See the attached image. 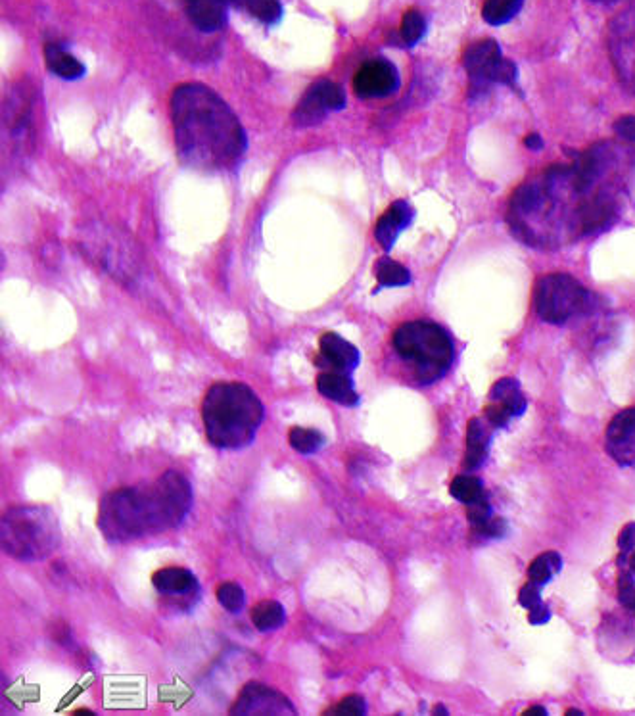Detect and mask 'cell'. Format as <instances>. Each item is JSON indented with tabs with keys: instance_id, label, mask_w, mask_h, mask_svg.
<instances>
[{
	"instance_id": "cell-14",
	"label": "cell",
	"mask_w": 635,
	"mask_h": 716,
	"mask_svg": "<svg viewBox=\"0 0 635 716\" xmlns=\"http://www.w3.org/2000/svg\"><path fill=\"white\" fill-rule=\"evenodd\" d=\"M605 448L618 465L635 469V407H628L612 417L607 427Z\"/></svg>"
},
{
	"instance_id": "cell-5",
	"label": "cell",
	"mask_w": 635,
	"mask_h": 716,
	"mask_svg": "<svg viewBox=\"0 0 635 716\" xmlns=\"http://www.w3.org/2000/svg\"><path fill=\"white\" fill-rule=\"evenodd\" d=\"M2 549L18 561H43L60 548L62 530L45 505L10 507L0 523Z\"/></svg>"
},
{
	"instance_id": "cell-8",
	"label": "cell",
	"mask_w": 635,
	"mask_h": 716,
	"mask_svg": "<svg viewBox=\"0 0 635 716\" xmlns=\"http://www.w3.org/2000/svg\"><path fill=\"white\" fill-rule=\"evenodd\" d=\"M463 66L469 73L472 91H482L497 83L517 89V66L515 62L503 58L501 47L494 39L472 43L463 54Z\"/></svg>"
},
{
	"instance_id": "cell-40",
	"label": "cell",
	"mask_w": 635,
	"mask_h": 716,
	"mask_svg": "<svg viewBox=\"0 0 635 716\" xmlns=\"http://www.w3.org/2000/svg\"><path fill=\"white\" fill-rule=\"evenodd\" d=\"M524 144L530 148V150H541L543 148V141H541L540 135L538 133H532V135H528L526 137V141H524Z\"/></svg>"
},
{
	"instance_id": "cell-13",
	"label": "cell",
	"mask_w": 635,
	"mask_h": 716,
	"mask_svg": "<svg viewBox=\"0 0 635 716\" xmlns=\"http://www.w3.org/2000/svg\"><path fill=\"white\" fill-rule=\"evenodd\" d=\"M83 244L87 248V254L96 262L102 263L108 269V273L123 279L129 277V267L133 262L127 260V254L123 256V252H129L123 235L114 233L112 229H102V231L93 229V233L83 240Z\"/></svg>"
},
{
	"instance_id": "cell-43",
	"label": "cell",
	"mask_w": 635,
	"mask_h": 716,
	"mask_svg": "<svg viewBox=\"0 0 635 716\" xmlns=\"http://www.w3.org/2000/svg\"><path fill=\"white\" fill-rule=\"evenodd\" d=\"M628 567H630V571L635 574V553L630 555V559H628Z\"/></svg>"
},
{
	"instance_id": "cell-1",
	"label": "cell",
	"mask_w": 635,
	"mask_h": 716,
	"mask_svg": "<svg viewBox=\"0 0 635 716\" xmlns=\"http://www.w3.org/2000/svg\"><path fill=\"white\" fill-rule=\"evenodd\" d=\"M630 164L626 146L595 144L528 179L509 200L513 235L534 248H559L607 231L618 217Z\"/></svg>"
},
{
	"instance_id": "cell-39",
	"label": "cell",
	"mask_w": 635,
	"mask_h": 716,
	"mask_svg": "<svg viewBox=\"0 0 635 716\" xmlns=\"http://www.w3.org/2000/svg\"><path fill=\"white\" fill-rule=\"evenodd\" d=\"M528 621H530V624H534V626H540V624L551 621V611H549V607L540 603L538 607L530 609Z\"/></svg>"
},
{
	"instance_id": "cell-33",
	"label": "cell",
	"mask_w": 635,
	"mask_h": 716,
	"mask_svg": "<svg viewBox=\"0 0 635 716\" xmlns=\"http://www.w3.org/2000/svg\"><path fill=\"white\" fill-rule=\"evenodd\" d=\"M630 567H624L618 576V601L630 613H635V582Z\"/></svg>"
},
{
	"instance_id": "cell-37",
	"label": "cell",
	"mask_w": 635,
	"mask_h": 716,
	"mask_svg": "<svg viewBox=\"0 0 635 716\" xmlns=\"http://www.w3.org/2000/svg\"><path fill=\"white\" fill-rule=\"evenodd\" d=\"M614 131L628 143H635V116H622L614 123Z\"/></svg>"
},
{
	"instance_id": "cell-34",
	"label": "cell",
	"mask_w": 635,
	"mask_h": 716,
	"mask_svg": "<svg viewBox=\"0 0 635 716\" xmlns=\"http://www.w3.org/2000/svg\"><path fill=\"white\" fill-rule=\"evenodd\" d=\"M492 517H494V513H492V505H490L488 496L467 505V519L474 530L482 528Z\"/></svg>"
},
{
	"instance_id": "cell-2",
	"label": "cell",
	"mask_w": 635,
	"mask_h": 716,
	"mask_svg": "<svg viewBox=\"0 0 635 716\" xmlns=\"http://www.w3.org/2000/svg\"><path fill=\"white\" fill-rule=\"evenodd\" d=\"M171 121L181 160L200 171H229L248 141L229 104L202 83L179 85L171 96Z\"/></svg>"
},
{
	"instance_id": "cell-41",
	"label": "cell",
	"mask_w": 635,
	"mask_h": 716,
	"mask_svg": "<svg viewBox=\"0 0 635 716\" xmlns=\"http://www.w3.org/2000/svg\"><path fill=\"white\" fill-rule=\"evenodd\" d=\"M524 716H547V709H543L540 705H536V707L528 709V711L524 713Z\"/></svg>"
},
{
	"instance_id": "cell-15",
	"label": "cell",
	"mask_w": 635,
	"mask_h": 716,
	"mask_svg": "<svg viewBox=\"0 0 635 716\" xmlns=\"http://www.w3.org/2000/svg\"><path fill=\"white\" fill-rule=\"evenodd\" d=\"M152 584L162 597H177L181 609H189L200 597V584L196 576L185 567H164L152 576Z\"/></svg>"
},
{
	"instance_id": "cell-31",
	"label": "cell",
	"mask_w": 635,
	"mask_h": 716,
	"mask_svg": "<svg viewBox=\"0 0 635 716\" xmlns=\"http://www.w3.org/2000/svg\"><path fill=\"white\" fill-rule=\"evenodd\" d=\"M215 594L229 613H238L244 607V590L236 582H223Z\"/></svg>"
},
{
	"instance_id": "cell-35",
	"label": "cell",
	"mask_w": 635,
	"mask_h": 716,
	"mask_svg": "<svg viewBox=\"0 0 635 716\" xmlns=\"http://www.w3.org/2000/svg\"><path fill=\"white\" fill-rule=\"evenodd\" d=\"M618 549H620V555H618V565L624 569L628 567V559L630 555L635 553V523L624 526L618 534Z\"/></svg>"
},
{
	"instance_id": "cell-11",
	"label": "cell",
	"mask_w": 635,
	"mask_h": 716,
	"mask_svg": "<svg viewBox=\"0 0 635 716\" xmlns=\"http://www.w3.org/2000/svg\"><path fill=\"white\" fill-rule=\"evenodd\" d=\"M231 715L235 716H292L296 715V709L292 705V701L288 697H284L283 693L259 684V682H250L242 688V692L238 695L233 707H231Z\"/></svg>"
},
{
	"instance_id": "cell-24",
	"label": "cell",
	"mask_w": 635,
	"mask_h": 716,
	"mask_svg": "<svg viewBox=\"0 0 635 716\" xmlns=\"http://www.w3.org/2000/svg\"><path fill=\"white\" fill-rule=\"evenodd\" d=\"M233 6L250 12L265 25L279 24L283 18V4L279 0H233Z\"/></svg>"
},
{
	"instance_id": "cell-32",
	"label": "cell",
	"mask_w": 635,
	"mask_h": 716,
	"mask_svg": "<svg viewBox=\"0 0 635 716\" xmlns=\"http://www.w3.org/2000/svg\"><path fill=\"white\" fill-rule=\"evenodd\" d=\"M367 713V703L361 695H348L340 703L332 705L323 715L327 716H363Z\"/></svg>"
},
{
	"instance_id": "cell-3",
	"label": "cell",
	"mask_w": 635,
	"mask_h": 716,
	"mask_svg": "<svg viewBox=\"0 0 635 716\" xmlns=\"http://www.w3.org/2000/svg\"><path fill=\"white\" fill-rule=\"evenodd\" d=\"M190 507L189 480L167 471L152 482L108 492L98 507L96 525L108 542H133L177 528Z\"/></svg>"
},
{
	"instance_id": "cell-25",
	"label": "cell",
	"mask_w": 635,
	"mask_h": 716,
	"mask_svg": "<svg viewBox=\"0 0 635 716\" xmlns=\"http://www.w3.org/2000/svg\"><path fill=\"white\" fill-rule=\"evenodd\" d=\"M284 607L279 601H259L252 609V622L259 632H271L284 624Z\"/></svg>"
},
{
	"instance_id": "cell-10",
	"label": "cell",
	"mask_w": 635,
	"mask_h": 716,
	"mask_svg": "<svg viewBox=\"0 0 635 716\" xmlns=\"http://www.w3.org/2000/svg\"><path fill=\"white\" fill-rule=\"evenodd\" d=\"M344 106H346V95L342 87L327 79H321L307 89L306 95L292 114V121L298 127H313L325 120L329 112L342 110Z\"/></svg>"
},
{
	"instance_id": "cell-26",
	"label": "cell",
	"mask_w": 635,
	"mask_h": 716,
	"mask_svg": "<svg viewBox=\"0 0 635 716\" xmlns=\"http://www.w3.org/2000/svg\"><path fill=\"white\" fill-rule=\"evenodd\" d=\"M563 569V559L557 551H545L538 559H534V563L528 569V580L545 586L555 574L561 573Z\"/></svg>"
},
{
	"instance_id": "cell-16",
	"label": "cell",
	"mask_w": 635,
	"mask_h": 716,
	"mask_svg": "<svg viewBox=\"0 0 635 716\" xmlns=\"http://www.w3.org/2000/svg\"><path fill=\"white\" fill-rule=\"evenodd\" d=\"M319 367L352 375L359 365V350L336 333H325L319 340V358L315 359Z\"/></svg>"
},
{
	"instance_id": "cell-38",
	"label": "cell",
	"mask_w": 635,
	"mask_h": 716,
	"mask_svg": "<svg viewBox=\"0 0 635 716\" xmlns=\"http://www.w3.org/2000/svg\"><path fill=\"white\" fill-rule=\"evenodd\" d=\"M476 532L482 534V536H488V538H503L505 532H507V525H505L503 519L492 517L486 525L482 526V528H478Z\"/></svg>"
},
{
	"instance_id": "cell-6",
	"label": "cell",
	"mask_w": 635,
	"mask_h": 716,
	"mask_svg": "<svg viewBox=\"0 0 635 716\" xmlns=\"http://www.w3.org/2000/svg\"><path fill=\"white\" fill-rule=\"evenodd\" d=\"M394 350L407 361L419 384L428 386L446 377L455 346L446 329L432 321H409L396 329L392 338Z\"/></svg>"
},
{
	"instance_id": "cell-46",
	"label": "cell",
	"mask_w": 635,
	"mask_h": 716,
	"mask_svg": "<svg viewBox=\"0 0 635 716\" xmlns=\"http://www.w3.org/2000/svg\"><path fill=\"white\" fill-rule=\"evenodd\" d=\"M595 2H616V0H595Z\"/></svg>"
},
{
	"instance_id": "cell-47",
	"label": "cell",
	"mask_w": 635,
	"mask_h": 716,
	"mask_svg": "<svg viewBox=\"0 0 635 716\" xmlns=\"http://www.w3.org/2000/svg\"><path fill=\"white\" fill-rule=\"evenodd\" d=\"M227 2H229V4H231V6H233V0H227Z\"/></svg>"
},
{
	"instance_id": "cell-23",
	"label": "cell",
	"mask_w": 635,
	"mask_h": 716,
	"mask_svg": "<svg viewBox=\"0 0 635 716\" xmlns=\"http://www.w3.org/2000/svg\"><path fill=\"white\" fill-rule=\"evenodd\" d=\"M378 288L407 287L411 283V273L405 265L390 260L388 256L380 258L375 265Z\"/></svg>"
},
{
	"instance_id": "cell-36",
	"label": "cell",
	"mask_w": 635,
	"mask_h": 716,
	"mask_svg": "<svg viewBox=\"0 0 635 716\" xmlns=\"http://www.w3.org/2000/svg\"><path fill=\"white\" fill-rule=\"evenodd\" d=\"M540 588V584L528 580V582L524 584V588L520 590V594H518V603H520L524 609H528V611L534 609V607H538L541 603Z\"/></svg>"
},
{
	"instance_id": "cell-27",
	"label": "cell",
	"mask_w": 635,
	"mask_h": 716,
	"mask_svg": "<svg viewBox=\"0 0 635 716\" xmlns=\"http://www.w3.org/2000/svg\"><path fill=\"white\" fill-rule=\"evenodd\" d=\"M522 4L524 0H486L482 18L490 25L507 24L522 10Z\"/></svg>"
},
{
	"instance_id": "cell-42",
	"label": "cell",
	"mask_w": 635,
	"mask_h": 716,
	"mask_svg": "<svg viewBox=\"0 0 635 716\" xmlns=\"http://www.w3.org/2000/svg\"><path fill=\"white\" fill-rule=\"evenodd\" d=\"M434 715H447L446 707H444V705H438V707L434 709Z\"/></svg>"
},
{
	"instance_id": "cell-28",
	"label": "cell",
	"mask_w": 635,
	"mask_h": 716,
	"mask_svg": "<svg viewBox=\"0 0 635 716\" xmlns=\"http://www.w3.org/2000/svg\"><path fill=\"white\" fill-rule=\"evenodd\" d=\"M290 446L300 454H317L325 446V436L315 429H304V427H292L288 432Z\"/></svg>"
},
{
	"instance_id": "cell-21",
	"label": "cell",
	"mask_w": 635,
	"mask_h": 716,
	"mask_svg": "<svg viewBox=\"0 0 635 716\" xmlns=\"http://www.w3.org/2000/svg\"><path fill=\"white\" fill-rule=\"evenodd\" d=\"M490 404L503 407L511 417H520L526 411V398L517 379H501L490 390Z\"/></svg>"
},
{
	"instance_id": "cell-29",
	"label": "cell",
	"mask_w": 635,
	"mask_h": 716,
	"mask_svg": "<svg viewBox=\"0 0 635 716\" xmlns=\"http://www.w3.org/2000/svg\"><path fill=\"white\" fill-rule=\"evenodd\" d=\"M449 492H451V496L455 500L467 503V505L484 498V496H488L484 486H482V482H480V478L471 477V475H461V477L453 478V482L449 486Z\"/></svg>"
},
{
	"instance_id": "cell-45",
	"label": "cell",
	"mask_w": 635,
	"mask_h": 716,
	"mask_svg": "<svg viewBox=\"0 0 635 716\" xmlns=\"http://www.w3.org/2000/svg\"><path fill=\"white\" fill-rule=\"evenodd\" d=\"M75 715H93L91 711H75Z\"/></svg>"
},
{
	"instance_id": "cell-20",
	"label": "cell",
	"mask_w": 635,
	"mask_h": 716,
	"mask_svg": "<svg viewBox=\"0 0 635 716\" xmlns=\"http://www.w3.org/2000/svg\"><path fill=\"white\" fill-rule=\"evenodd\" d=\"M490 450V430L486 429L484 421L472 417L467 427V454H465V467L467 471H474L484 465Z\"/></svg>"
},
{
	"instance_id": "cell-7",
	"label": "cell",
	"mask_w": 635,
	"mask_h": 716,
	"mask_svg": "<svg viewBox=\"0 0 635 716\" xmlns=\"http://www.w3.org/2000/svg\"><path fill=\"white\" fill-rule=\"evenodd\" d=\"M536 311L545 323L565 325L591 306V298L580 281L566 273H551L541 277L536 285Z\"/></svg>"
},
{
	"instance_id": "cell-17",
	"label": "cell",
	"mask_w": 635,
	"mask_h": 716,
	"mask_svg": "<svg viewBox=\"0 0 635 716\" xmlns=\"http://www.w3.org/2000/svg\"><path fill=\"white\" fill-rule=\"evenodd\" d=\"M415 212L413 208L405 202V200H396L384 215L378 219L377 229H375V237L378 244L388 252L392 250V246L396 244V240L400 237L401 231H405L409 227V223L413 221Z\"/></svg>"
},
{
	"instance_id": "cell-22",
	"label": "cell",
	"mask_w": 635,
	"mask_h": 716,
	"mask_svg": "<svg viewBox=\"0 0 635 716\" xmlns=\"http://www.w3.org/2000/svg\"><path fill=\"white\" fill-rule=\"evenodd\" d=\"M45 60L48 70L66 81H75L85 75V66L62 45L48 43L45 47Z\"/></svg>"
},
{
	"instance_id": "cell-30",
	"label": "cell",
	"mask_w": 635,
	"mask_h": 716,
	"mask_svg": "<svg viewBox=\"0 0 635 716\" xmlns=\"http://www.w3.org/2000/svg\"><path fill=\"white\" fill-rule=\"evenodd\" d=\"M426 35V20L423 14L415 8H411L409 12H405L403 20H401L400 39L405 47H415L421 39Z\"/></svg>"
},
{
	"instance_id": "cell-12",
	"label": "cell",
	"mask_w": 635,
	"mask_h": 716,
	"mask_svg": "<svg viewBox=\"0 0 635 716\" xmlns=\"http://www.w3.org/2000/svg\"><path fill=\"white\" fill-rule=\"evenodd\" d=\"M400 87V75L392 62L375 58L365 62L353 77V91L359 98H386Z\"/></svg>"
},
{
	"instance_id": "cell-19",
	"label": "cell",
	"mask_w": 635,
	"mask_h": 716,
	"mask_svg": "<svg viewBox=\"0 0 635 716\" xmlns=\"http://www.w3.org/2000/svg\"><path fill=\"white\" fill-rule=\"evenodd\" d=\"M317 390L321 396H325L330 402L340 406L353 407L359 404V394L353 388V381L350 375L336 373V371H325L317 377Z\"/></svg>"
},
{
	"instance_id": "cell-44",
	"label": "cell",
	"mask_w": 635,
	"mask_h": 716,
	"mask_svg": "<svg viewBox=\"0 0 635 716\" xmlns=\"http://www.w3.org/2000/svg\"><path fill=\"white\" fill-rule=\"evenodd\" d=\"M566 716H584V713H582V711H576V709H568Z\"/></svg>"
},
{
	"instance_id": "cell-18",
	"label": "cell",
	"mask_w": 635,
	"mask_h": 716,
	"mask_svg": "<svg viewBox=\"0 0 635 716\" xmlns=\"http://www.w3.org/2000/svg\"><path fill=\"white\" fill-rule=\"evenodd\" d=\"M190 22L204 31L215 33L227 25V0H183Z\"/></svg>"
},
{
	"instance_id": "cell-9",
	"label": "cell",
	"mask_w": 635,
	"mask_h": 716,
	"mask_svg": "<svg viewBox=\"0 0 635 716\" xmlns=\"http://www.w3.org/2000/svg\"><path fill=\"white\" fill-rule=\"evenodd\" d=\"M609 50L620 83L635 95V6L626 8L612 20Z\"/></svg>"
},
{
	"instance_id": "cell-4",
	"label": "cell",
	"mask_w": 635,
	"mask_h": 716,
	"mask_svg": "<svg viewBox=\"0 0 635 716\" xmlns=\"http://www.w3.org/2000/svg\"><path fill=\"white\" fill-rule=\"evenodd\" d=\"M265 417L258 394L244 382H217L202 402L206 436L215 448L240 450L254 442Z\"/></svg>"
}]
</instances>
